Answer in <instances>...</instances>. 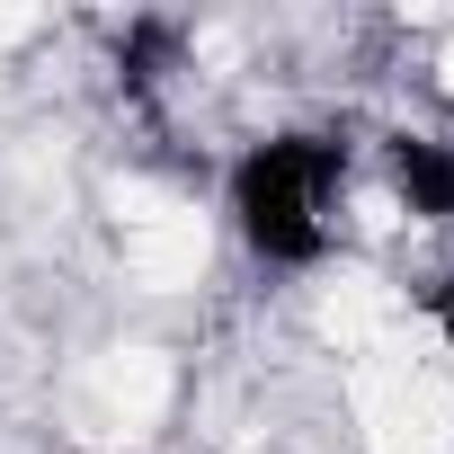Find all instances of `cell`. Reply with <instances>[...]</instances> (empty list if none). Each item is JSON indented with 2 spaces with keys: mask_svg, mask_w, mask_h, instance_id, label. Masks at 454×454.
I'll return each mask as SVG.
<instances>
[{
  "mask_svg": "<svg viewBox=\"0 0 454 454\" xmlns=\"http://www.w3.org/2000/svg\"><path fill=\"white\" fill-rule=\"evenodd\" d=\"M348 143L339 134H312V125H286V134H259L232 169H223V214L259 268H321L339 250V205H348Z\"/></svg>",
  "mask_w": 454,
  "mask_h": 454,
  "instance_id": "obj_1",
  "label": "cell"
},
{
  "mask_svg": "<svg viewBox=\"0 0 454 454\" xmlns=\"http://www.w3.org/2000/svg\"><path fill=\"white\" fill-rule=\"evenodd\" d=\"M383 178H392V196H401L419 223L454 232V143H445V134H392V143H383Z\"/></svg>",
  "mask_w": 454,
  "mask_h": 454,
  "instance_id": "obj_2",
  "label": "cell"
},
{
  "mask_svg": "<svg viewBox=\"0 0 454 454\" xmlns=\"http://www.w3.org/2000/svg\"><path fill=\"white\" fill-rule=\"evenodd\" d=\"M427 321H436V348H445V365H454V277L427 294Z\"/></svg>",
  "mask_w": 454,
  "mask_h": 454,
  "instance_id": "obj_3",
  "label": "cell"
}]
</instances>
